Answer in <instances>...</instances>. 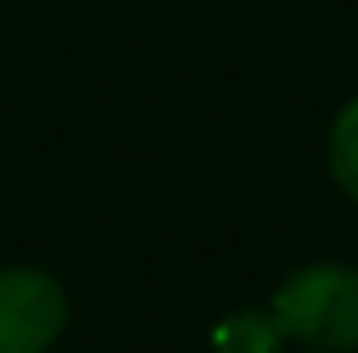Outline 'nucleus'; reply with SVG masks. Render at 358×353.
Masks as SVG:
<instances>
[{
  "instance_id": "nucleus-1",
  "label": "nucleus",
  "mask_w": 358,
  "mask_h": 353,
  "mask_svg": "<svg viewBox=\"0 0 358 353\" xmlns=\"http://www.w3.org/2000/svg\"><path fill=\"white\" fill-rule=\"evenodd\" d=\"M272 322L286 340L313 353L358 349V267L308 263L281 281L272 294Z\"/></svg>"
},
{
  "instance_id": "nucleus-2",
  "label": "nucleus",
  "mask_w": 358,
  "mask_h": 353,
  "mask_svg": "<svg viewBox=\"0 0 358 353\" xmlns=\"http://www.w3.org/2000/svg\"><path fill=\"white\" fill-rule=\"evenodd\" d=\"M69 326V294L50 272H0V353H50Z\"/></svg>"
},
{
  "instance_id": "nucleus-4",
  "label": "nucleus",
  "mask_w": 358,
  "mask_h": 353,
  "mask_svg": "<svg viewBox=\"0 0 358 353\" xmlns=\"http://www.w3.org/2000/svg\"><path fill=\"white\" fill-rule=\"evenodd\" d=\"M327 159H331V176L341 190L358 204V96L336 114L331 136H327Z\"/></svg>"
},
{
  "instance_id": "nucleus-3",
  "label": "nucleus",
  "mask_w": 358,
  "mask_h": 353,
  "mask_svg": "<svg viewBox=\"0 0 358 353\" xmlns=\"http://www.w3.org/2000/svg\"><path fill=\"white\" fill-rule=\"evenodd\" d=\"M281 331L272 322V313H231L218 331H213V353H277L281 349Z\"/></svg>"
}]
</instances>
